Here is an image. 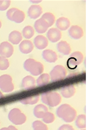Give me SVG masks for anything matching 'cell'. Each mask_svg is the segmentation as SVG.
<instances>
[{
	"label": "cell",
	"mask_w": 107,
	"mask_h": 130,
	"mask_svg": "<svg viewBox=\"0 0 107 130\" xmlns=\"http://www.w3.org/2000/svg\"><path fill=\"white\" fill-rule=\"evenodd\" d=\"M56 114L58 118H61L66 123L74 121L77 116V111L69 104H63L57 109Z\"/></svg>",
	"instance_id": "obj_1"
},
{
	"label": "cell",
	"mask_w": 107,
	"mask_h": 130,
	"mask_svg": "<svg viewBox=\"0 0 107 130\" xmlns=\"http://www.w3.org/2000/svg\"><path fill=\"white\" fill-rule=\"evenodd\" d=\"M23 67L26 71L32 75L37 76L42 74L44 71V66L39 61L34 59H27L24 63Z\"/></svg>",
	"instance_id": "obj_2"
},
{
	"label": "cell",
	"mask_w": 107,
	"mask_h": 130,
	"mask_svg": "<svg viewBox=\"0 0 107 130\" xmlns=\"http://www.w3.org/2000/svg\"><path fill=\"white\" fill-rule=\"evenodd\" d=\"M41 100L45 104L50 107H54L61 102L60 94L56 91H47L41 95Z\"/></svg>",
	"instance_id": "obj_3"
},
{
	"label": "cell",
	"mask_w": 107,
	"mask_h": 130,
	"mask_svg": "<svg viewBox=\"0 0 107 130\" xmlns=\"http://www.w3.org/2000/svg\"><path fill=\"white\" fill-rule=\"evenodd\" d=\"M9 121L14 125H23L26 122V117L18 108H13L9 111L8 115Z\"/></svg>",
	"instance_id": "obj_4"
},
{
	"label": "cell",
	"mask_w": 107,
	"mask_h": 130,
	"mask_svg": "<svg viewBox=\"0 0 107 130\" xmlns=\"http://www.w3.org/2000/svg\"><path fill=\"white\" fill-rule=\"evenodd\" d=\"M50 80L52 82L62 80L65 78L67 75V71L63 66L57 65L54 66L52 71L50 72Z\"/></svg>",
	"instance_id": "obj_5"
},
{
	"label": "cell",
	"mask_w": 107,
	"mask_h": 130,
	"mask_svg": "<svg viewBox=\"0 0 107 130\" xmlns=\"http://www.w3.org/2000/svg\"><path fill=\"white\" fill-rule=\"evenodd\" d=\"M0 89L4 93H10L13 91L14 85L10 75L5 74L0 76Z\"/></svg>",
	"instance_id": "obj_6"
},
{
	"label": "cell",
	"mask_w": 107,
	"mask_h": 130,
	"mask_svg": "<svg viewBox=\"0 0 107 130\" xmlns=\"http://www.w3.org/2000/svg\"><path fill=\"white\" fill-rule=\"evenodd\" d=\"M83 59V55L80 52H75L72 53L69 56V59L67 61L69 68H75L78 65L81 64Z\"/></svg>",
	"instance_id": "obj_7"
},
{
	"label": "cell",
	"mask_w": 107,
	"mask_h": 130,
	"mask_svg": "<svg viewBox=\"0 0 107 130\" xmlns=\"http://www.w3.org/2000/svg\"><path fill=\"white\" fill-rule=\"evenodd\" d=\"M14 48L8 41H4L0 44V55L2 57L9 58L13 54Z\"/></svg>",
	"instance_id": "obj_8"
},
{
	"label": "cell",
	"mask_w": 107,
	"mask_h": 130,
	"mask_svg": "<svg viewBox=\"0 0 107 130\" xmlns=\"http://www.w3.org/2000/svg\"><path fill=\"white\" fill-rule=\"evenodd\" d=\"M68 33L69 37L74 39H79L83 36V30L79 25H72Z\"/></svg>",
	"instance_id": "obj_9"
},
{
	"label": "cell",
	"mask_w": 107,
	"mask_h": 130,
	"mask_svg": "<svg viewBox=\"0 0 107 130\" xmlns=\"http://www.w3.org/2000/svg\"><path fill=\"white\" fill-rule=\"evenodd\" d=\"M27 13L30 19L36 20L42 13V8L39 5H32L28 8Z\"/></svg>",
	"instance_id": "obj_10"
},
{
	"label": "cell",
	"mask_w": 107,
	"mask_h": 130,
	"mask_svg": "<svg viewBox=\"0 0 107 130\" xmlns=\"http://www.w3.org/2000/svg\"><path fill=\"white\" fill-rule=\"evenodd\" d=\"M34 29H35L37 33L41 34L46 32L49 28V26H48V24L45 20L41 18L39 20H37L34 22Z\"/></svg>",
	"instance_id": "obj_11"
},
{
	"label": "cell",
	"mask_w": 107,
	"mask_h": 130,
	"mask_svg": "<svg viewBox=\"0 0 107 130\" xmlns=\"http://www.w3.org/2000/svg\"><path fill=\"white\" fill-rule=\"evenodd\" d=\"M47 38L51 42L56 43L61 39V33L57 28H51L48 31Z\"/></svg>",
	"instance_id": "obj_12"
},
{
	"label": "cell",
	"mask_w": 107,
	"mask_h": 130,
	"mask_svg": "<svg viewBox=\"0 0 107 130\" xmlns=\"http://www.w3.org/2000/svg\"><path fill=\"white\" fill-rule=\"evenodd\" d=\"M34 46L39 50H44L48 46V39L43 36H37L34 39Z\"/></svg>",
	"instance_id": "obj_13"
},
{
	"label": "cell",
	"mask_w": 107,
	"mask_h": 130,
	"mask_svg": "<svg viewBox=\"0 0 107 130\" xmlns=\"http://www.w3.org/2000/svg\"><path fill=\"white\" fill-rule=\"evenodd\" d=\"M21 86L25 89H32L36 87V81L33 77L27 75L23 79Z\"/></svg>",
	"instance_id": "obj_14"
},
{
	"label": "cell",
	"mask_w": 107,
	"mask_h": 130,
	"mask_svg": "<svg viewBox=\"0 0 107 130\" xmlns=\"http://www.w3.org/2000/svg\"><path fill=\"white\" fill-rule=\"evenodd\" d=\"M42 57L49 63H54L58 59V55L55 52L51 50H45L42 52Z\"/></svg>",
	"instance_id": "obj_15"
},
{
	"label": "cell",
	"mask_w": 107,
	"mask_h": 130,
	"mask_svg": "<svg viewBox=\"0 0 107 130\" xmlns=\"http://www.w3.org/2000/svg\"><path fill=\"white\" fill-rule=\"evenodd\" d=\"M34 45L29 40H24L21 41L19 45V50L22 54H28L32 52Z\"/></svg>",
	"instance_id": "obj_16"
},
{
	"label": "cell",
	"mask_w": 107,
	"mask_h": 130,
	"mask_svg": "<svg viewBox=\"0 0 107 130\" xmlns=\"http://www.w3.org/2000/svg\"><path fill=\"white\" fill-rule=\"evenodd\" d=\"M56 25L57 27V29H59L60 31H65L70 26V22L67 18L61 17L56 20Z\"/></svg>",
	"instance_id": "obj_17"
},
{
	"label": "cell",
	"mask_w": 107,
	"mask_h": 130,
	"mask_svg": "<svg viewBox=\"0 0 107 130\" xmlns=\"http://www.w3.org/2000/svg\"><path fill=\"white\" fill-rule=\"evenodd\" d=\"M57 49L59 53L63 55H67L70 54L71 47L67 42L61 41L57 45Z\"/></svg>",
	"instance_id": "obj_18"
},
{
	"label": "cell",
	"mask_w": 107,
	"mask_h": 130,
	"mask_svg": "<svg viewBox=\"0 0 107 130\" xmlns=\"http://www.w3.org/2000/svg\"><path fill=\"white\" fill-rule=\"evenodd\" d=\"M48 111V109L47 108L45 105H42V104H39L35 106V107L33 109V114L34 116H35L36 118H42L44 116Z\"/></svg>",
	"instance_id": "obj_19"
},
{
	"label": "cell",
	"mask_w": 107,
	"mask_h": 130,
	"mask_svg": "<svg viewBox=\"0 0 107 130\" xmlns=\"http://www.w3.org/2000/svg\"><path fill=\"white\" fill-rule=\"evenodd\" d=\"M76 93V88L74 85L64 86L61 89V94L65 98H70Z\"/></svg>",
	"instance_id": "obj_20"
},
{
	"label": "cell",
	"mask_w": 107,
	"mask_h": 130,
	"mask_svg": "<svg viewBox=\"0 0 107 130\" xmlns=\"http://www.w3.org/2000/svg\"><path fill=\"white\" fill-rule=\"evenodd\" d=\"M25 15L23 11L19 10L16 8L11 17V20L12 22H14L17 23H21L25 20Z\"/></svg>",
	"instance_id": "obj_21"
},
{
	"label": "cell",
	"mask_w": 107,
	"mask_h": 130,
	"mask_svg": "<svg viewBox=\"0 0 107 130\" xmlns=\"http://www.w3.org/2000/svg\"><path fill=\"white\" fill-rule=\"evenodd\" d=\"M22 34L18 31H13L9 36V41L13 45H17L22 41Z\"/></svg>",
	"instance_id": "obj_22"
},
{
	"label": "cell",
	"mask_w": 107,
	"mask_h": 130,
	"mask_svg": "<svg viewBox=\"0 0 107 130\" xmlns=\"http://www.w3.org/2000/svg\"><path fill=\"white\" fill-rule=\"evenodd\" d=\"M50 82V77L48 73H42L37 79V84L38 86H43L47 85Z\"/></svg>",
	"instance_id": "obj_23"
},
{
	"label": "cell",
	"mask_w": 107,
	"mask_h": 130,
	"mask_svg": "<svg viewBox=\"0 0 107 130\" xmlns=\"http://www.w3.org/2000/svg\"><path fill=\"white\" fill-rule=\"evenodd\" d=\"M39 95H34V96L28 97V98L23 99L20 100V102L23 103L24 105H34L39 102Z\"/></svg>",
	"instance_id": "obj_24"
},
{
	"label": "cell",
	"mask_w": 107,
	"mask_h": 130,
	"mask_svg": "<svg viewBox=\"0 0 107 130\" xmlns=\"http://www.w3.org/2000/svg\"><path fill=\"white\" fill-rule=\"evenodd\" d=\"M76 125L78 128L83 129L86 127V116L85 115H79L76 120Z\"/></svg>",
	"instance_id": "obj_25"
},
{
	"label": "cell",
	"mask_w": 107,
	"mask_h": 130,
	"mask_svg": "<svg viewBox=\"0 0 107 130\" xmlns=\"http://www.w3.org/2000/svg\"><path fill=\"white\" fill-rule=\"evenodd\" d=\"M22 34L26 39H30L34 35V29L30 25H27L23 28Z\"/></svg>",
	"instance_id": "obj_26"
},
{
	"label": "cell",
	"mask_w": 107,
	"mask_h": 130,
	"mask_svg": "<svg viewBox=\"0 0 107 130\" xmlns=\"http://www.w3.org/2000/svg\"><path fill=\"white\" fill-rule=\"evenodd\" d=\"M41 18L43 19V20H44L46 22H47L49 27H50V26H52V25H54V23L55 22V16L52 13H45L44 14L42 15V16Z\"/></svg>",
	"instance_id": "obj_27"
},
{
	"label": "cell",
	"mask_w": 107,
	"mask_h": 130,
	"mask_svg": "<svg viewBox=\"0 0 107 130\" xmlns=\"http://www.w3.org/2000/svg\"><path fill=\"white\" fill-rule=\"evenodd\" d=\"M33 130H48V126L42 121L37 120L34 121L32 124Z\"/></svg>",
	"instance_id": "obj_28"
},
{
	"label": "cell",
	"mask_w": 107,
	"mask_h": 130,
	"mask_svg": "<svg viewBox=\"0 0 107 130\" xmlns=\"http://www.w3.org/2000/svg\"><path fill=\"white\" fill-rule=\"evenodd\" d=\"M42 119V122L45 123V124L46 123H52L54 121L55 116L52 113L48 111L47 113H46V114L44 115V117Z\"/></svg>",
	"instance_id": "obj_29"
},
{
	"label": "cell",
	"mask_w": 107,
	"mask_h": 130,
	"mask_svg": "<svg viewBox=\"0 0 107 130\" xmlns=\"http://www.w3.org/2000/svg\"><path fill=\"white\" fill-rule=\"evenodd\" d=\"M9 67V60L5 57L0 56V70H6Z\"/></svg>",
	"instance_id": "obj_30"
},
{
	"label": "cell",
	"mask_w": 107,
	"mask_h": 130,
	"mask_svg": "<svg viewBox=\"0 0 107 130\" xmlns=\"http://www.w3.org/2000/svg\"><path fill=\"white\" fill-rule=\"evenodd\" d=\"M11 5L10 0H0V11H5Z\"/></svg>",
	"instance_id": "obj_31"
},
{
	"label": "cell",
	"mask_w": 107,
	"mask_h": 130,
	"mask_svg": "<svg viewBox=\"0 0 107 130\" xmlns=\"http://www.w3.org/2000/svg\"><path fill=\"white\" fill-rule=\"evenodd\" d=\"M58 130H74V128L70 125L63 124L60 126Z\"/></svg>",
	"instance_id": "obj_32"
},
{
	"label": "cell",
	"mask_w": 107,
	"mask_h": 130,
	"mask_svg": "<svg viewBox=\"0 0 107 130\" xmlns=\"http://www.w3.org/2000/svg\"><path fill=\"white\" fill-rule=\"evenodd\" d=\"M16 8H11V9H9L8 11H7V13H6V15H7V18H8V20H9L11 21V17H12V15L14 12V11L15 10Z\"/></svg>",
	"instance_id": "obj_33"
},
{
	"label": "cell",
	"mask_w": 107,
	"mask_h": 130,
	"mask_svg": "<svg viewBox=\"0 0 107 130\" xmlns=\"http://www.w3.org/2000/svg\"><path fill=\"white\" fill-rule=\"evenodd\" d=\"M8 128L10 130H18L16 128L15 126H13V125H9V126L8 127Z\"/></svg>",
	"instance_id": "obj_34"
},
{
	"label": "cell",
	"mask_w": 107,
	"mask_h": 130,
	"mask_svg": "<svg viewBox=\"0 0 107 130\" xmlns=\"http://www.w3.org/2000/svg\"><path fill=\"white\" fill-rule=\"evenodd\" d=\"M30 2H32V3H37V4H38V3H41L42 1L40 0V1H30Z\"/></svg>",
	"instance_id": "obj_35"
},
{
	"label": "cell",
	"mask_w": 107,
	"mask_h": 130,
	"mask_svg": "<svg viewBox=\"0 0 107 130\" xmlns=\"http://www.w3.org/2000/svg\"><path fill=\"white\" fill-rule=\"evenodd\" d=\"M0 130H10V129H9L8 127H3V128H2Z\"/></svg>",
	"instance_id": "obj_36"
},
{
	"label": "cell",
	"mask_w": 107,
	"mask_h": 130,
	"mask_svg": "<svg viewBox=\"0 0 107 130\" xmlns=\"http://www.w3.org/2000/svg\"><path fill=\"white\" fill-rule=\"evenodd\" d=\"M3 97H4V95H3V93L0 91V98H3Z\"/></svg>",
	"instance_id": "obj_37"
},
{
	"label": "cell",
	"mask_w": 107,
	"mask_h": 130,
	"mask_svg": "<svg viewBox=\"0 0 107 130\" xmlns=\"http://www.w3.org/2000/svg\"><path fill=\"white\" fill-rule=\"evenodd\" d=\"M2 27V22H1V21H0V28Z\"/></svg>",
	"instance_id": "obj_38"
},
{
	"label": "cell",
	"mask_w": 107,
	"mask_h": 130,
	"mask_svg": "<svg viewBox=\"0 0 107 130\" xmlns=\"http://www.w3.org/2000/svg\"><path fill=\"white\" fill-rule=\"evenodd\" d=\"M80 130H85V129H80Z\"/></svg>",
	"instance_id": "obj_39"
}]
</instances>
